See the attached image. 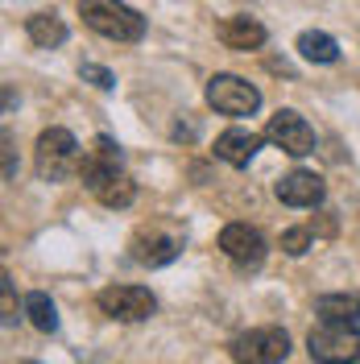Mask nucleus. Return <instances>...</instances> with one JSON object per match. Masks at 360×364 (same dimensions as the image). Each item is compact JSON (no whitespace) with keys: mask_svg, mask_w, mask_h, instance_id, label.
<instances>
[{"mask_svg":"<svg viewBox=\"0 0 360 364\" xmlns=\"http://www.w3.org/2000/svg\"><path fill=\"white\" fill-rule=\"evenodd\" d=\"M0 298H4V327H13L17 323V311H13V277L4 273V282H0Z\"/></svg>","mask_w":360,"mask_h":364,"instance_id":"nucleus-21","label":"nucleus"},{"mask_svg":"<svg viewBox=\"0 0 360 364\" xmlns=\"http://www.w3.org/2000/svg\"><path fill=\"white\" fill-rule=\"evenodd\" d=\"M182 240L174 228H162V224H154V228H141L133 236V261H141V265H149V269H158V265H170L174 257L182 252Z\"/></svg>","mask_w":360,"mask_h":364,"instance_id":"nucleus-8","label":"nucleus"},{"mask_svg":"<svg viewBox=\"0 0 360 364\" xmlns=\"http://www.w3.org/2000/svg\"><path fill=\"white\" fill-rule=\"evenodd\" d=\"M311 360L336 364V360H360V327L344 318H319V327L307 336Z\"/></svg>","mask_w":360,"mask_h":364,"instance_id":"nucleus-3","label":"nucleus"},{"mask_svg":"<svg viewBox=\"0 0 360 364\" xmlns=\"http://www.w3.org/2000/svg\"><path fill=\"white\" fill-rule=\"evenodd\" d=\"M207 104L220 116H253L261 108V91L245 83L240 75H211L207 79Z\"/></svg>","mask_w":360,"mask_h":364,"instance_id":"nucleus-5","label":"nucleus"},{"mask_svg":"<svg viewBox=\"0 0 360 364\" xmlns=\"http://www.w3.org/2000/svg\"><path fill=\"white\" fill-rule=\"evenodd\" d=\"M79 13H83V25L108 42H141L145 38V17L120 0H83Z\"/></svg>","mask_w":360,"mask_h":364,"instance_id":"nucleus-1","label":"nucleus"},{"mask_svg":"<svg viewBox=\"0 0 360 364\" xmlns=\"http://www.w3.org/2000/svg\"><path fill=\"white\" fill-rule=\"evenodd\" d=\"M79 75H83V79H91V83H95V87H100V91H112V87H116L112 70L95 67V63H83V67H79Z\"/></svg>","mask_w":360,"mask_h":364,"instance_id":"nucleus-20","label":"nucleus"},{"mask_svg":"<svg viewBox=\"0 0 360 364\" xmlns=\"http://www.w3.org/2000/svg\"><path fill=\"white\" fill-rule=\"evenodd\" d=\"M319 318H344V323H360V298L356 294H323L315 302Z\"/></svg>","mask_w":360,"mask_h":364,"instance_id":"nucleus-17","label":"nucleus"},{"mask_svg":"<svg viewBox=\"0 0 360 364\" xmlns=\"http://www.w3.org/2000/svg\"><path fill=\"white\" fill-rule=\"evenodd\" d=\"M298 54H302L307 63L327 67V63H336V58H339V46H336L332 33H323V29H307V33L298 38Z\"/></svg>","mask_w":360,"mask_h":364,"instance_id":"nucleus-15","label":"nucleus"},{"mask_svg":"<svg viewBox=\"0 0 360 364\" xmlns=\"http://www.w3.org/2000/svg\"><path fill=\"white\" fill-rule=\"evenodd\" d=\"M307 249H311V232H307V228H290V232H282V252L302 257Z\"/></svg>","mask_w":360,"mask_h":364,"instance_id":"nucleus-19","label":"nucleus"},{"mask_svg":"<svg viewBox=\"0 0 360 364\" xmlns=\"http://www.w3.org/2000/svg\"><path fill=\"white\" fill-rule=\"evenodd\" d=\"M265 136H270L277 149H286L290 158H307V154H315V129L294 112V108H277V112L270 116Z\"/></svg>","mask_w":360,"mask_h":364,"instance_id":"nucleus-7","label":"nucleus"},{"mask_svg":"<svg viewBox=\"0 0 360 364\" xmlns=\"http://www.w3.org/2000/svg\"><path fill=\"white\" fill-rule=\"evenodd\" d=\"M25 29H29V42H33V46H42V50H54V46H63V42H67V25L58 21L54 13H33Z\"/></svg>","mask_w":360,"mask_h":364,"instance_id":"nucleus-16","label":"nucleus"},{"mask_svg":"<svg viewBox=\"0 0 360 364\" xmlns=\"http://www.w3.org/2000/svg\"><path fill=\"white\" fill-rule=\"evenodd\" d=\"M220 249H224V257L232 265H240V269H257V265L265 261V252H270L265 249V236L248 224H228L224 232H220Z\"/></svg>","mask_w":360,"mask_h":364,"instance_id":"nucleus-9","label":"nucleus"},{"mask_svg":"<svg viewBox=\"0 0 360 364\" xmlns=\"http://www.w3.org/2000/svg\"><path fill=\"white\" fill-rule=\"evenodd\" d=\"M95 302L108 318H120V323H145L158 311V298L145 286H108V290H100Z\"/></svg>","mask_w":360,"mask_h":364,"instance_id":"nucleus-6","label":"nucleus"},{"mask_svg":"<svg viewBox=\"0 0 360 364\" xmlns=\"http://www.w3.org/2000/svg\"><path fill=\"white\" fill-rule=\"evenodd\" d=\"M79 141L67 129H46L38 136V149H33V166H38V178L42 182H67L70 174H79Z\"/></svg>","mask_w":360,"mask_h":364,"instance_id":"nucleus-2","label":"nucleus"},{"mask_svg":"<svg viewBox=\"0 0 360 364\" xmlns=\"http://www.w3.org/2000/svg\"><path fill=\"white\" fill-rule=\"evenodd\" d=\"M261 149V136L245 133V129H228V133L216 136V158L228 161V166H248Z\"/></svg>","mask_w":360,"mask_h":364,"instance_id":"nucleus-13","label":"nucleus"},{"mask_svg":"<svg viewBox=\"0 0 360 364\" xmlns=\"http://www.w3.org/2000/svg\"><path fill=\"white\" fill-rule=\"evenodd\" d=\"M116 170H125L120 145H116L112 136H95L91 149L83 154V161H79V178L88 182V191H95V186L108 178V174H116Z\"/></svg>","mask_w":360,"mask_h":364,"instance_id":"nucleus-10","label":"nucleus"},{"mask_svg":"<svg viewBox=\"0 0 360 364\" xmlns=\"http://www.w3.org/2000/svg\"><path fill=\"white\" fill-rule=\"evenodd\" d=\"M265 38H270L265 25L253 21V17H245V13H236V17L220 21V42H224L228 50H261Z\"/></svg>","mask_w":360,"mask_h":364,"instance_id":"nucleus-12","label":"nucleus"},{"mask_svg":"<svg viewBox=\"0 0 360 364\" xmlns=\"http://www.w3.org/2000/svg\"><path fill=\"white\" fill-rule=\"evenodd\" d=\"M25 315H29V323L38 327V331H58V311H54V302L42 294V290H33V294L25 298Z\"/></svg>","mask_w":360,"mask_h":364,"instance_id":"nucleus-18","label":"nucleus"},{"mask_svg":"<svg viewBox=\"0 0 360 364\" xmlns=\"http://www.w3.org/2000/svg\"><path fill=\"white\" fill-rule=\"evenodd\" d=\"M228 352L240 364H277L290 356V336L282 327H253L228 343Z\"/></svg>","mask_w":360,"mask_h":364,"instance_id":"nucleus-4","label":"nucleus"},{"mask_svg":"<svg viewBox=\"0 0 360 364\" xmlns=\"http://www.w3.org/2000/svg\"><path fill=\"white\" fill-rule=\"evenodd\" d=\"M91 195H95V199H100L104 207H112V211H125V207L137 199V182L129 178L125 170H116V174H108V178L100 182Z\"/></svg>","mask_w":360,"mask_h":364,"instance_id":"nucleus-14","label":"nucleus"},{"mask_svg":"<svg viewBox=\"0 0 360 364\" xmlns=\"http://www.w3.org/2000/svg\"><path fill=\"white\" fill-rule=\"evenodd\" d=\"M273 191H277V199H282L286 207H315V203H323V178L311 174V170H294V174H286Z\"/></svg>","mask_w":360,"mask_h":364,"instance_id":"nucleus-11","label":"nucleus"},{"mask_svg":"<svg viewBox=\"0 0 360 364\" xmlns=\"http://www.w3.org/2000/svg\"><path fill=\"white\" fill-rule=\"evenodd\" d=\"M17 178V149H13V133L4 129V182Z\"/></svg>","mask_w":360,"mask_h":364,"instance_id":"nucleus-22","label":"nucleus"}]
</instances>
